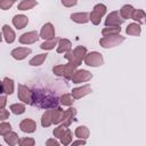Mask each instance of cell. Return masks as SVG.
<instances>
[{"label":"cell","mask_w":146,"mask_h":146,"mask_svg":"<svg viewBox=\"0 0 146 146\" xmlns=\"http://www.w3.org/2000/svg\"><path fill=\"white\" fill-rule=\"evenodd\" d=\"M32 92H33L32 105H35L38 107H42L46 110L57 107L58 98L56 94L48 90H32Z\"/></svg>","instance_id":"obj_1"},{"label":"cell","mask_w":146,"mask_h":146,"mask_svg":"<svg viewBox=\"0 0 146 146\" xmlns=\"http://www.w3.org/2000/svg\"><path fill=\"white\" fill-rule=\"evenodd\" d=\"M86 54H87V48L83 46H78L74 50H70L68 52H65L64 58L73 64H75L76 66H79L82 64V60H83Z\"/></svg>","instance_id":"obj_2"},{"label":"cell","mask_w":146,"mask_h":146,"mask_svg":"<svg viewBox=\"0 0 146 146\" xmlns=\"http://www.w3.org/2000/svg\"><path fill=\"white\" fill-rule=\"evenodd\" d=\"M76 65L68 62L67 64H64V65H56L52 67V72L55 75H58V76H62V78H65V79H71L73 73L76 71Z\"/></svg>","instance_id":"obj_3"},{"label":"cell","mask_w":146,"mask_h":146,"mask_svg":"<svg viewBox=\"0 0 146 146\" xmlns=\"http://www.w3.org/2000/svg\"><path fill=\"white\" fill-rule=\"evenodd\" d=\"M124 40H125V38L122 36L121 34H114V35H108V36L102 38L99 40V44L103 48H113V47L121 44Z\"/></svg>","instance_id":"obj_4"},{"label":"cell","mask_w":146,"mask_h":146,"mask_svg":"<svg viewBox=\"0 0 146 146\" xmlns=\"http://www.w3.org/2000/svg\"><path fill=\"white\" fill-rule=\"evenodd\" d=\"M106 6L103 3H98L94 7V9L91 10V13L89 14V21H91V23L94 25H98L102 21V17L106 14Z\"/></svg>","instance_id":"obj_5"},{"label":"cell","mask_w":146,"mask_h":146,"mask_svg":"<svg viewBox=\"0 0 146 146\" xmlns=\"http://www.w3.org/2000/svg\"><path fill=\"white\" fill-rule=\"evenodd\" d=\"M84 64L88 65V66H91V67H97V66H100L103 65L104 63V59H103V56L100 52L98 51H91V52H87L84 58Z\"/></svg>","instance_id":"obj_6"},{"label":"cell","mask_w":146,"mask_h":146,"mask_svg":"<svg viewBox=\"0 0 146 146\" xmlns=\"http://www.w3.org/2000/svg\"><path fill=\"white\" fill-rule=\"evenodd\" d=\"M17 97L19 100H22L24 104L32 105V99H33V92L30 88H27L24 84H18L17 87Z\"/></svg>","instance_id":"obj_7"},{"label":"cell","mask_w":146,"mask_h":146,"mask_svg":"<svg viewBox=\"0 0 146 146\" xmlns=\"http://www.w3.org/2000/svg\"><path fill=\"white\" fill-rule=\"evenodd\" d=\"M91 79H92V74L89 71H87V70H76L73 73L72 78H71V80H72L73 83L87 82V81H89Z\"/></svg>","instance_id":"obj_8"},{"label":"cell","mask_w":146,"mask_h":146,"mask_svg":"<svg viewBox=\"0 0 146 146\" xmlns=\"http://www.w3.org/2000/svg\"><path fill=\"white\" fill-rule=\"evenodd\" d=\"M123 22H124V19H122L119 11L115 10L107 15V17L105 19V25L106 26H121L123 24Z\"/></svg>","instance_id":"obj_9"},{"label":"cell","mask_w":146,"mask_h":146,"mask_svg":"<svg viewBox=\"0 0 146 146\" xmlns=\"http://www.w3.org/2000/svg\"><path fill=\"white\" fill-rule=\"evenodd\" d=\"M39 38H40V35L36 31H30V32L23 33L18 40L22 44H31V43L36 42L39 40Z\"/></svg>","instance_id":"obj_10"},{"label":"cell","mask_w":146,"mask_h":146,"mask_svg":"<svg viewBox=\"0 0 146 146\" xmlns=\"http://www.w3.org/2000/svg\"><path fill=\"white\" fill-rule=\"evenodd\" d=\"M40 38L44 39V40H50V39H54L56 36L55 34V27L51 23H46L42 27H41V31H40Z\"/></svg>","instance_id":"obj_11"},{"label":"cell","mask_w":146,"mask_h":146,"mask_svg":"<svg viewBox=\"0 0 146 146\" xmlns=\"http://www.w3.org/2000/svg\"><path fill=\"white\" fill-rule=\"evenodd\" d=\"M91 92V87L89 84H86V86H82V87H78V88H73L72 89V97L74 99H80L84 96H87L88 94Z\"/></svg>","instance_id":"obj_12"},{"label":"cell","mask_w":146,"mask_h":146,"mask_svg":"<svg viewBox=\"0 0 146 146\" xmlns=\"http://www.w3.org/2000/svg\"><path fill=\"white\" fill-rule=\"evenodd\" d=\"M32 52V50L30 48H25V47H18V48H15L11 50L10 55L13 56V58L17 59V60H22L24 59L25 57H27Z\"/></svg>","instance_id":"obj_13"},{"label":"cell","mask_w":146,"mask_h":146,"mask_svg":"<svg viewBox=\"0 0 146 146\" xmlns=\"http://www.w3.org/2000/svg\"><path fill=\"white\" fill-rule=\"evenodd\" d=\"M19 128L23 132H26V133H32L35 131L36 129V123L34 120L32 119H24L21 123H19Z\"/></svg>","instance_id":"obj_14"},{"label":"cell","mask_w":146,"mask_h":146,"mask_svg":"<svg viewBox=\"0 0 146 146\" xmlns=\"http://www.w3.org/2000/svg\"><path fill=\"white\" fill-rule=\"evenodd\" d=\"M2 36L5 38V41L7 43H13L16 39V34H15L14 30L7 24L2 26Z\"/></svg>","instance_id":"obj_15"},{"label":"cell","mask_w":146,"mask_h":146,"mask_svg":"<svg viewBox=\"0 0 146 146\" xmlns=\"http://www.w3.org/2000/svg\"><path fill=\"white\" fill-rule=\"evenodd\" d=\"M29 23V18L25 15H15L13 18V25L17 29V30H22L24 29Z\"/></svg>","instance_id":"obj_16"},{"label":"cell","mask_w":146,"mask_h":146,"mask_svg":"<svg viewBox=\"0 0 146 146\" xmlns=\"http://www.w3.org/2000/svg\"><path fill=\"white\" fill-rule=\"evenodd\" d=\"M72 49V42L67 39H59L57 43V52L58 54H65L68 52Z\"/></svg>","instance_id":"obj_17"},{"label":"cell","mask_w":146,"mask_h":146,"mask_svg":"<svg viewBox=\"0 0 146 146\" xmlns=\"http://www.w3.org/2000/svg\"><path fill=\"white\" fill-rule=\"evenodd\" d=\"M71 19L78 24H86L89 22L88 13H73L71 14Z\"/></svg>","instance_id":"obj_18"},{"label":"cell","mask_w":146,"mask_h":146,"mask_svg":"<svg viewBox=\"0 0 146 146\" xmlns=\"http://www.w3.org/2000/svg\"><path fill=\"white\" fill-rule=\"evenodd\" d=\"M125 33L128 35H135V36H139L141 33V26L138 23H130L127 29H125Z\"/></svg>","instance_id":"obj_19"},{"label":"cell","mask_w":146,"mask_h":146,"mask_svg":"<svg viewBox=\"0 0 146 146\" xmlns=\"http://www.w3.org/2000/svg\"><path fill=\"white\" fill-rule=\"evenodd\" d=\"M64 114L65 111L62 110L60 107H55L52 108V123L54 124H59L64 120Z\"/></svg>","instance_id":"obj_20"},{"label":"cell","mask_w":146,"mask_h":146,"mask_svg":"<svg viewBox=\"0 0 146 146\" xmlns=\"http://www.w3.org/2000/svg\"><path fill=\"white\" fill-rule=\"evenodd\" d=\"M52 124V108H48L46 110V112L42 114L41 117V125L47 128L49 125Z\"/></svg>","instance_id":"obj_21"},{"label":"cell","mask_w":146,"mask_h":146,"mask_svg":"<svg viewBox=\"0 0 146 146\" xmlns=\"http://www.w3.org/2000/svg\"><path fill=\"white\" fill-rule=\"evenodd\" d=\"M3 139H5V141H6V144H8L9 146H14V145H16V144H18V135L16 133V132H14V131H9V132H7L5 136H3Z\"/></svg>","instance_id":"obj_22"},{"label":"cell","mask_w":146,"mask_h":146,"mask_svg":"<svg viewBox=\"0 0 146 146\" xmlns=\"http://www.w3.org/2000/svg\"><path fill=\"white\" fill-rule=\"evenodd\" d=\"M89 135H90V131H89V129L86 125H80V127H78L75 129V137L76 138L88 139L89 138Z\"/></svg>","instance_id":"obj_23"},{"label":"cell","mask_w":146,"mask_h":146,"mask_svg":"<svg viewBox=\"0 0 146 146\" xmlns=\"http://www.w3.org/2000/svg\"><path fill=\"white\" fill-rule=\"evenodd\" d=\"M2 87H3V92L6 95H11L14 92V81L13 79L5 78L2 81Z\"/></svg>","instance_id":"obj_24"},{"label":"cell","mask_w":146,"mask_h":146,"mask_svg":"<svg viewBox=\"0 0 146 146\" xmlns=\"http://www.w3.org/2000/svg\"><path fill=\"white\" fill-rule=\"evenodd\" d=\"M133 7L131 6V5H124L121 9H120V16L122 17V19H129V18H131V14H132V11H133Z\"/></svg>","instance_id":"obj_25"},{"label":"cell","mask_w":146,"mask_h":146,"mask_svg":"<svg viewBox=\"0 0 146 146\" xmlns=\"http://www.w3.org/2000/svg\"><path fill=\"white\" fill-rule=\"evenodd\" d=\"M146 17V13L143 9H133L132 14H131V19L136 21L138 24H143V19Z\"/></svg>","instance_id":"obj_26"},{"label":"cell","mask_w":146,"mask_h":146,"mask_svg":"<svg viewBox=\"0 0 146 146\" xmlns=\"http://www.w3.org/2000/svg\"><path fill=\"white\" fill-rule=\"evenodd\" d=\"M58 38H54V39H50V40H44V42H42L40 44V48L43 49V50H51L55 48V46H57L58 43Z\"/></svg>","instance_id":"obj_27"},{"label":"cell","mask_w":146,"mask_h":146,"mask_svg":"<svg viewBox=\"0 0 146 146\" xmlns=\"http://www.w3.org/2000/svg\"><path fill=\"white\" fill-rule=\"evenodd\" d=\"M121 27L120 26H106L105 29L102 30L103 36H108V35H114V34H120Z\"/></svg>","instance_id":"obj_28"},{"label":"cell","mask_w":146,"mask_h":146,"mask_svg":"<svg viewBox=\"0 0 146 146\" xmlns=\"http://www.w3.org/2000/svg\"><path fill=\"white\" fill-rule=\"evenodd\" d=\"M47 56H48V54H39V55L34 56L33 58H31L30 62H29V64L31 66H40L44 62V59L47 58Z\"/></svg>","instance_id":"obj_29"},{"label":"cell","mask_w":146,"mask_h":146,"mask_svg":"<svg viewBox=\"0 0 146 146\" xmlns=\"http://www.w3.org/2000/svg\"><path fill=\"white\" fill-rule=\"evenodd\" d=\"M38 5L36 0H23L18 3V9L19 10H29L32 9L33 7H35Z\"/></svg>","instance_id":"obj_30"},{"label":"cell","mask_w":146,"mask_h":146,"mask_svg":"<svg viewBox=\"0 0 146 146\" xmlns=\"http://www.w3.org/2000/svg\"><path fill=\"white\" fill-rule=\"evenodd\" d=\"M9 108H10L11 113H14V114H16V115H21V114H23V113L25 112V105H24V103H23V104H22V103L11 104Z\"/></svg>","instance_id":"obj_31"},{"label":"cell","mask_w":146,"mask_h":146,"mask_svg":"<svg viewBox=\"0 0 146 146\" xmlns=\"http://www.w3.org/2000/svg\"><path fill=\"white\" fill-rule=\"evenodd\" d=\"M72 132H71V130L67 128L66 129V131L63 133V136L59 138L60 139V144L62 145H64V146H67V145H70L71 143H72Z\"/></svg>","instance_id":"obj_32"},{"label":"cell","mask_w":146,"mask_h":146,"mask_svg":"<svg viewBox=\"0 0 146 146\" xmlns=\"http://www.w3.org/2000/svg\"><path fill=\"white\" fill-rule=\"evenodd\" d=\"M74 98L72 97V95L71 94H64V95H62L59 98H58V100H59V103L62 104V105H64V106H71L72 104H73V100Z\"/></svg>","instance_id":"obj_33"},{"label":"cell","mask_w":146,"mask_h":146,"mask_svg":"<svg viewBox=\"0 0 146 146\" xmlns=\"http://www.w3.org/2000/svg\"><path fill=\"white\" fill-rule=\"evenodd\" d=\"M68 127L67 125H65L64 123H62V124H59L57 128H55L54 129V131H52V135H54V137L55 138H60L62 136H63V133L66 131V129H67Z\"/></svg>","instance_id":"obj_34"},{"label":"cell","mask_w":146,"mask_h":146,"mask_svg":"<svg viewBox=\"0 0 146 146\" xmlns=\"http://www.w3.org/2000/svg\"><path fill=\"white\" fill-rule=\"evenodd\" d=\"M35 140L33 138H29V137H24L18 139V145L19 146H34Z\"/></svg>","instance_id":"obj_35"},{"label":"cell","mask_w":146,"mask_h":146,"mask_svg":"<svg viewBox=\"0 0 146 146\" xmlns=\"http://www.w3.org/2000/svg\"><path fill=\"white\" fill-rule=\"evenodd\" d=\"M11 130V124L8 122H1L0 123V136H5L7 132Z\"/></svg>","instance_id":"obj_36"},{"label":"cell","mask_w":146,"mask_h":146,"mask_svg":"<svg viewBox=\"0 0 146 146\" xmlns=\"http://www.w3.org/2000/svg\"><path fill=\"white\" fill-rule=\"evenodd\" d=\"M15 2H16V0H0V9L7 10V9H9Z\"/></svg>","instance_id":"obj_37"},{"label":"cell","mask_w":146,"mask_h":146,"mask_svg":"<svg viewBox=\"0 0 146 146\" xmlns=\"http://www.w3.org/2000/svg\"><path fill=\"white\" fill-rule=\"evenodd\" d=\"M76 3H78V0H62V5H63L64 7H67V8L73 7V6H75Z\"/></svg>","instance_id":"obj_38"},{"label":"cell","mask_w":146,"mask_h":146,"mask_svg":"<svg viewBox=\"0 0 146 146\" xmlns=\"http://www.w3.org/2000/svg\"><path fill=\"white\" fill-rule=\"evenodd\" d=\"M8 117H9V112L7 110H5V107L0 108V121H5Z\"/></svg>","instance_id":"obj_39"},{"label":"cell","mask_w":146,"mask_h":146,"mask_svg":"<svg viewBox=\"0 0 146 146\" xmlns=\"http://www.w3.org/2000/svg\"><path fill=\"white\" fill-rule=\"evenodd\" d=\"M60 143L59 141H57L55 138H50V139H48L47 141H46V145L47 146H58Z\"/></svg>","instance_id":"obj_40"},{"label":"cell","mask_w":146,"mask_h":146,"mask_svg":"<svg viewBox=\"0 0 146 146\" xmlns=\"http://www.w3.org/2000/svg\"><path fill=\"white\" fill-rule=\"evenodd\" d=\"M7 104V96H1L0 95V108H3Z\"/></svg>","instance_id":"obj_41"},{"label":"cell","mask_w":146,"mask_h":146,"mask_svg":"<svg viewBox=\"0 0 146 146\" xmlns=\"http://www.w3.org/2000/svg\"><path fill=\"white\" fill-rule=\"evenodd\" d=\"M71 144H72L73 146H74V145H84V144H86V139H80V138H79V140L72 141Z\"/></svg>","instance_id":"obj_42"},{"label":"cell","mask_w":146,"mask_h":146,"mask_svg":"<svg viewBox=\"0 0 146 146\" xmlns=\"http://www.w3.org/2000/svg\"><path fill=\"white\" fill-rule=\"evenodd\" d=\"M3 92V87H2V81L0 82V95Z\"/></svg>","instance_id":"obj_43"},{"label":"cell","mask_w":146,"mask_h":146,"mask_svg":"<svg viewBox=\"0 0 146 146\" xmlns=\"http://www.w3.org/2000/svg\"><path fill=\"white\" fill-rule=\"evenodd\" d=\"M1 41H2V34L0 33V42H1Z\"/></svg>","instance_id":"obj_44"}]
</instances>
